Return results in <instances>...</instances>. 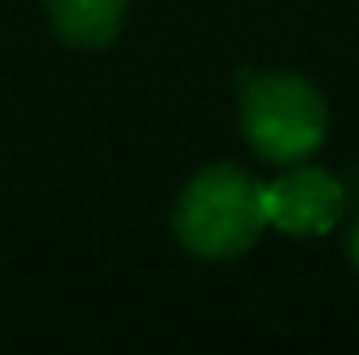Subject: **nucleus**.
Listing matches in <instances>:
<instances>
[{
  "label": "nucleus",
  "instance_id": "obj_4",
  "mask_svg": "<svg viewBox=\"0 0 359 355\" xmlns=\"http://www.w3.org/2000/svg\"><path fill=\"white\" fill-rule=\"evenodd\" d=\"M50 13V25L72 46H109L121 34L130 0H42Z\"/></svg>",
  "mask_w": 359,
  "mask_h": 355
},
{
  "label": "nucleus",
  "instance_id": "obj_2",
  "mask_svg": "<svg viewBox=\"0 0 359 355\" xmlns=\"http://www.w3.org/2000/svg\"><path fill=\"white\" fill-rule=\"evenodd\" d=\"M243 134L268 163H305L330 130L322 92L292 72H243L238 76Z\"/></svg>",
  "mask_w": 359,
  "mask_h": 355
},
{
  "label": "nucleus",
  "instance_id": "obj_5",
  "mask_svg": "<svg viewBox=\"0 0 359 355\" xmlns=\"http://www.w3.org/2000/svg\"><path fill=\"white\" fill-rule=\"evenodd\" d=\"M347 255H351V264L359 267V217L351 222V230H347Z\"/></svg>",
  "mask_w": 359,
  "mask_h": 355
},
{
  "label": "nucleus",
  "instance_id": "obj_3",
  "mask_svg": "<svg viewBox=\"0 0 359 355\" xmlns=\"http://www.w3.org/2000/svg\"><path fill=\"white\" fill-rule=\"evenodd\" d=\"M347 209V192L343 180L322 172V168H301L292 163V172L271 180L264 188V222L297 234V239H313L326 234Z\"/></svg>",
  "mask_w": 359,
  "mask_h": 355
},
{
  "label": "nucleus",
  "instance_id": "obj_1",
  "mask_svg": "<svg viewBox=\"0 0 359 355\" xmlns=\"http://www.w3.org/2000/svg\"><path fill=\"white\" fill-rule=\"evenodd\" d=\"M172 226L196 260H234L268 226L264 188L234 163H213L184 184Z\"/></svg>",
  "mask_w": 359,
  "mask_h": 355
}]
</instances>
